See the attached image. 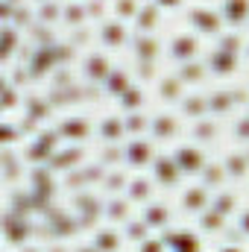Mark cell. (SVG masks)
Listing matches in <instances>:
<instances>
[{
  "mask_svg": "<svg viewBox=\"0 0 249 252\" xmlns=\"http://www.w3.org/2000/svg\"><path fill=\"white\" fill-rule=\"evenodd\" d=\"M24 235H27L24 214L6 208V241H9V244H24Z\"/></svg>",
  "mask_w": 249,
  "mask_h": 252,
  "instance_id": "cell-1",
  "label": "cell"
}]
</instances>
